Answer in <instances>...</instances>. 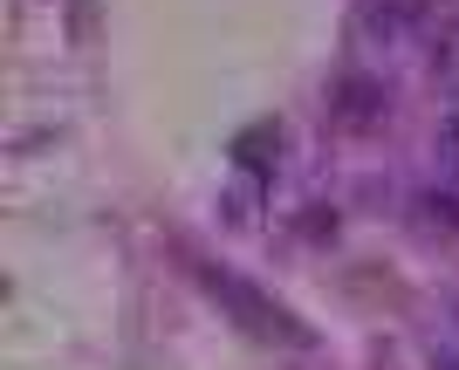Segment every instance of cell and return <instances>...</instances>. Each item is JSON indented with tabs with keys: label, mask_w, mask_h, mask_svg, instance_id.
I'll use <instances>...</instances> for the list:
<instances>
[{
	"label": "cell",
	"mask_w": 459,
	"mask_h": 370,
	"mask_svg": "<svg viewBox=\"0 0 459 370\" xmlns=\"http://www.w3.org/2000/svg\"><path fill=\"white\" fill-rule=\"evenodd\" d=\"M329 110H336L343 131H370V124L384 117V90L370 76H343V82H336V97H329Z\"/></svg>",
	"instance_id": "6da1fadb"
},
{
	"label": "cell",
	"mask_w": 459,
	"mask_h": 370,
	"mask_svg": "<svg viewBox=\"0 0 459 370\" xmlns=\"http://www.w3.org/2000/svg\"><path fill=\"white\" fill-rule=\"evenodd\" d=\"M425 21V0H364V28L377 41H398Z\"/></svg>",
	"instance_id": "7a4b0ae2"
},
{
	"label": "cell",
	"mask_w": 459,
	"mask_h": 370,
	"mask_svg": "<svg viewBox=\"0 0 459 370\" xmlns=\"http://www.w3.org/2000/svg\"><path fill=\"white\" fill-rule=\"evenodd\" d=\"M439 165L459 178V110H453V117H439Z\"/></svg>",
	"instance_id": "3957f363"
}]
</instances>
